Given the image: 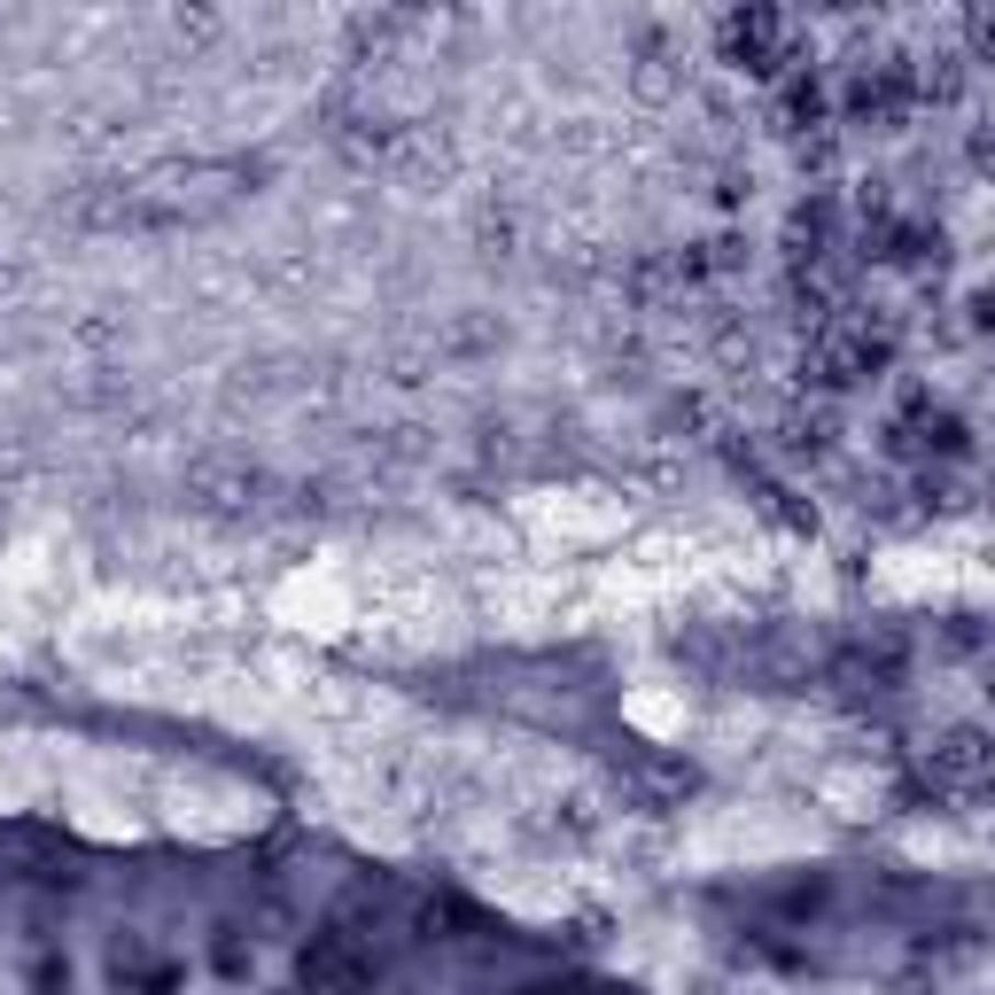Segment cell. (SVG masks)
<instances>
[{"label": "cell", "mask_w": 995, "mask_h": 995, "mask_svg": "<svg viewBox=\"0 0 995 995\" xmlns=\"http://www.w3.org/2000/svg\"><path fill=\"white\" fill-rule=\"evenodd\" d=\"M32 987H39V995H70V964H55V957L32 964Z\"/></svg>", "instance_id": "cell-1"}]
</instances>
